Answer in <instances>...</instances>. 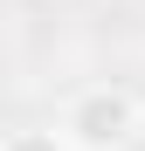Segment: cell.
<instances>
[{"instance_id": "cell-1", "label": "cell", "mask_w": 145, "mask_h": 151, "mask_svg": "<svg viewBox=\"0 0 145 151\" xmlns=\"http://www.w3.org/2000/svg\"><path fill=\"white\" fill-rule=\"evenodd\" d=\"M138 131H145V103L125 83H90L62 103V137L76 151H125Z\"/></svg>"}, {"instance_id": "cell-2", "label": "cell", "mask_w": 145, "mask_h": 151, "mask_svg": "<svg viewBox=\"0 0 145 151\" xmlns=\"http://www.w3.org/2000/svg\"><path fill=\"white\" fill-rule=\"evenodd\" d=\"M0 151H76V144H69L62 131H7Z\"/></svg>"}]
</instances>
